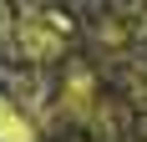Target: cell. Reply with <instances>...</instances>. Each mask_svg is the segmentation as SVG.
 Masks as SVG:
<instances>
[{"label": "cell", "mask_w": 147, "mask_h": 142, "mask_svg": "<svg viewBox=\"0 0 147 142\" xmlns=\"http://www.w3.org/2000/svg\"><path fill=\"white\" fill-rule=\"evenodd\" d=\"M102 107V91H96V76L86 66H71L66 71V81H61V112L76 117V122H91Z\"/></svg>", "instance_id": "1"}, {"label": "cell", "mask_w": 147, "mask_h": 142, "mask_svg": "<svg viewBox=\"0 0 147 142\" xmlns=\"http://www.w3.org/2000/svg\"><path fill=\"white\" fill-rule=\"evenodd\" d=\"M20 51L26 56H56L61 51V30L41 10H26V20H20Z\"/></svg>", "instance_id": "2"}, {"label": "cell", "mask_w": 147, "mask_h": 142, "mask_svg": "<svg viewBox=\"0 0 147 142\" xmlns=\"http://www.w3.org/2000/svg\"><path fill=\"white\" fill-rule=\"evenodd\" d=\"M0 142H36V127H30V117L15 107V101L0 97Z\"/></svg>", "instance_id": "3"}]
</instances>
